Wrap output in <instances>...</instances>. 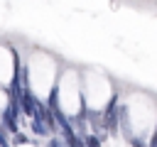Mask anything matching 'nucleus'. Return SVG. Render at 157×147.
Returning <instances> with one entry per match:
<instances>
[{
    "mask_svg": "<svg viewBox=\"0 0 157 147\" xmlns=\"http://www.w3.org/2000/svg\"><path fill=\"white\" fill-rule=\"evenodd\" d=\"M101 123H103V130L108 132V135H118V96L113 93L110 96V100L105 103V108H103V113H101Z\"/></svg>",
    "mask_w": 157,
    "mask_h": 147,
    "instance_id": "f257e3e1",
    "label": "nucleus"
},
{
    "mask_svg": "<svg viewBox=\"0 0 157 147\" xmlns=\"http://www.w3.org/2000/svg\"><path fill=\"white\" fill-rule=\"evenodd\" d=\"M37 103H39V98L34 96L32 86H22V91H20V113L25 118H34L37 115Z\"/></svg>",
    "mask_w": 157,
    "mask_h": 147,
    "instance_id": "f03ea898",
    "label": "nucleus"
},
{
    "mask_svg": "<svg viewBox=\"0 0 157 147\" xmlns=\"http://www.w3.org/2000/svg\"><path fill=\"white\" fill-rule=\"evenodd\" d=\"M20 118H22V115H15V113L5 105V108H2V113H0V125L5 127V132L15 135V132H20Z\"/></svg>",
    "mask_w": 157,
    "mask_h": 147,
    "instance_id": "7ed1b4c3",
    "label": "nucleus"
},
{
    "mask_svg": "<svg viewBox=\"0 0 157 147\" xmlns=\"http://www.w3.org/2000/svg\"><path fill=\"white\" fill-rule=\"evenodd\" d=\"M118 130L130 140L132 137V130H130V110H128V105H123V103H118Z\"/></svg>",
    "mask_w": 157,
    "mask_h": 147,
    "instance_id": "20e7f679",
    "label": "nucleus"
},
{
    "mask_svg": "<svg viewBox=\"0 0 157 147\" xmlns=\"http://www.w3.org/2000/svg\"><path fill=\"white\" fill-rule=\"evenodd\" d=\"M29 120H32L29 130H32L37 137H49V130H47V125L42 123V118H29Z\"/></svg>",
    "mask_w": 157,
    "mask_h": 147,
    "instance_id": "39448f33",
    "label": "nucleus"
},
{
    "mask_svg": "<svg viewBox=\"0 0 157 147\" xmlns=\"http://www.w3.org/2000/svg\"><path fill=\"white\" fill-rule=\"evenodd\" d=\"M83 137V147H103V142L93 135V132H86V135H81Z\"/></svg>",
    "mask_w": 157,
    "mask_h": 147,
    "instance_id": "423d86ee",
    "label": "nucleus"
},
{
    "mask_svg": "<svg viewBox=\"0 0 157 147\" xmlns=\"http://www.w3.org/2000/svg\"><path fill=\"white\" fill-rule=\"evenodd\" d=\"M29 142V137L25 135V132H15V135H10V145L12 147H20V145H27Z\"/></svg>",
    "mask_w": 157,
    "mask_h": 147,
    "instance_id": "0eeeda50",
    "label": "nucleus"
},
{
    "mask_svg": "<svg viewBox=\"0 0 157 147\" xmlns=\"http://www.w3.org/2000/svg\"><path fill=\"white\" fill-rule=\"evenodd\" d=\"M47 147H66V145H64V140L59 135H49V145Z\"/></svg>",
    "mask_w": 157,
    "mask_h": 147,
    "instance_id": "6e6552de",
    "label": "nucleus"
},
{
    "mask_svg": "<svg viewBox=\"0 0 157 147\" xmlns=\"http://www.w3.org/2000/svg\"><path fill=\"white\" fill-rule=\"evenodd\" d=\"M0 147H12V145H10V137H7V132H5L2 125H0Z\"/></svg>",
    "mask_w": 157,
    "mask_h": 147,
    "instance_id": "1a4fd4ad",
    "label": "nucleus"
},
{
    "mask_svg": "<svg viewBox=\"0 0 157 147\" xmlns=\"http://www.w3.org/2000/svg\"><path fill=\"white\" fill-rule=\"evenodd\" d=\"M130 147H147V142L142 137H130Z\"/></svg>",
    "mask_w": 157,
    "mask_h": 147,
    "instance_id": "9d476101",
    "label": "nucleus"
}]
</instances>
